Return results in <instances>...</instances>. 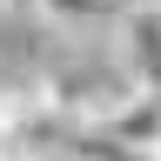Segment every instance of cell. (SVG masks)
I'll return each mask as SVG.
<instances>
[{"mask_svg": "<svg viewBox=\"0 0 161 161\" xmlns=\"http://www.w3.org/2000/svg\"><path fill=\"white\" fill-rule=\"evenodd\" d=\"M121 67L141 87L161 94V7H128L121 14Z\"/></svg>", "mask_w": 161, "mask_h": 161, "instance_id": "6da1fadb", "label": "cell"}, {"mask_svg": "<svg viewBox=\"0 0 161 161\" xmlns=\"http://www.w3.org/2000/svg\"><path fill=\"white\" fill-rule=\"evenodd\" d=\"M94 128H108L114 141H128V148L154 154V141H161V94H154V87H134L108 121H94Z\"/></svg>", "mask_w": 161, "mask_h": 161, "instance_id": "7a4b0ae2", "label": "cell"}, {"mask_svg": "<svg viewBox=\"0 0 161 161\" xmlns=\"http://www.w3.org/2000/svg\"><path fill=\"white\" fill-rule=\"evenodd\" d=\"M0 94H7V87H0Z\"/></svg>", "mask_w": 161, "mask_h": 161, "instance_id": "52a82bcc", "label": "cell"}, {"mask_svg": "<svg viewBox=\"0 0 161 161\" xmlns=\"http://www.w3.org/2000/svg\"><path fill=\"white\" fill-rule=\"evenodd\" d=\"M40 14H47L54 27H74V34H94V27H108V20H121L128 7H121V0H40Z\"/></svg>", "mask_w": 161, "mask_h": 161, "instance_id": "3957f363", "label": "cell"}, {"mask_svg": "<svg viewBox=\"0 0 161 161\" xmlns=\"http://www.w3.org/2000/svg\"><path fill=\"white\" fill-rule=\"evenodd\" d=\"M121 7H154V0H121Z\"/></svg>", "mask_w": 161, "mask_h": 161, "instance_id": "5b68a950", "label": "cell"}, {"mask_svg": "<svg viewBox=\"0 0 161 161\" xmlns=\"http://www.w3.org/2000/svg\"><path fill=\"white\" fill-rule=\"evenodd\" d=\"M148 161H161V141H154V154H148Z\"/></svg>", "mask_w": 161, "mask_h": 161, "instance_id": "8992f818", "label": "cell"}, {"mask_svg": "<svg viewBox=\"0 0 161 161\" xmlns=\"http://www.w3.org/2000/svg\"><path fill=\"white\" fill-rule=\"evenodd\" d=\"M0 14H40V0H0Z\"/></svg>", "mask_w": 161, "mask_h": 161, "instance_id": "277c9868", "label": "cell"}]
</instances>
